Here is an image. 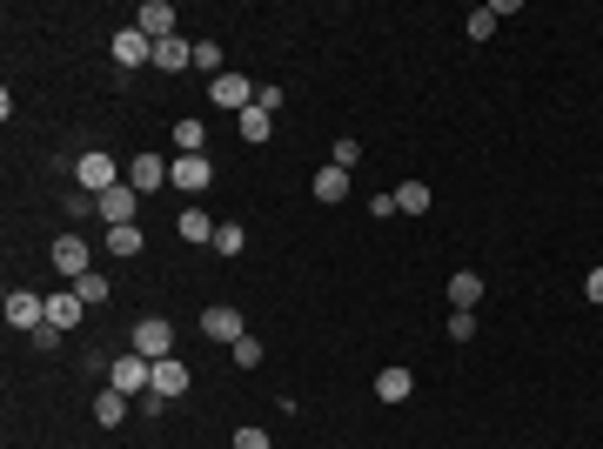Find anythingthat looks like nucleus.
Returning <instances> with one entry per match:
<instances>
[{"mask_svg": "<svg viewBox=\"0 0 603 449\" xmlns=\"http://www.w3.org/2000/svg\"><path fill=\"white\" fill-rule=\"evenodd\" d=\"M168 181H175L181 195H201V188L215 181V168H208V155H175V168H168Z\"/></svg>", "mask_w": 603, "mask_h": 449, "instance_id": "nucleus-11", "label": "nucleus"}, {"mask_svg": "<svg viewBox=\"0 0 603 449\" xmlns=\"http://www.w3.org/2000/svg\"><path fill=\"white\" fill-rule=\"evenodd\" d=\"M74 188H81V195H94V202H101V195H108V188H121V161H114L108 148H88V155L74 161Z\"/></svg>", "mask_w": 603, "mask_h": 449, "instance_id": "nucleus-1", "label": "nucleus"}, {"mask_svg": "<svg viewBox=\"0 0 603 449\" xmlns=\"http://www.w3.org/2000/svg\"><path fill=\"white\" fill-rule=\"evenodd\" d=\"M201 336H215V342H242L248 336V322L235 302H215V309H201Z\"/></svg>", "mask_w": 603, "mask_h": 449, "instance_id": "nucleus-9", "label": "nucleus"}, {"mask_svg": "<svg viewBox=\"0 0 603 449\" xmlns=\"http://www.w3.org/2000/svg\"><path fill=\"white\" fill-rule=\"evenodd\" d=\"M134 356H148V362H168L175 356V329H168V315H141L134 322V336H128Z\"/></svg>", "mask_w": 603, "mask_h": 449, "instance_id": "nucleus-3", "label": "nucleus"}, {"mask_svg": "<svg viewBox=\"0 0 603 449\" xmlns=\"http://www.w3.org/2000/svg\"><path fill=\"white\" fill-rule=\"evenodd\" d=\"M7 329H21V336H41V329H47V295H34V289H7Z\"/></svg>", "mask_w": 603, "mask_h": 449, "instance_id": "nucleus-4", "label": "nucleus"}, {"mask_svg": "<svg viewBox=\"0 0 603 449\" xmlns=\"http://www.w3.org/2000/svg\"><path fill=\"white\" fill-rule=\"evenodd\" d=\"M201 141H208L201 121H175V155H201Z\"/></svg>", "mask_w": 603, "mask_h": 449, "instance_id": "nucleus-25", "label": "nucleus"}, {"mask_svg": "<svg viewBox=\"0 0 603 449\" xmlns=\"http://www.w3.org/2000/svg\"><path fill=\"white\" fill-rule=\"evenodd\" d=\"M309 195H315V202H322V208H335V202H349V175H342V168H335V161H329V168H315V181H309Z\"/></svg>", "mask_w": 603, "mask_h": 449, "instance_id": "nucleus-14", "label": "nucleus"}, {"mask_svg": "<svg viewBox=\"0 0 603 449\" xmlns=\"http://www.w3.org/2000/svg\"><path fill=\"white\" fill-rule=\"evenodd\" d=\"M181 389H188V362H181V356L155 362V396H181Z\"/></svg>", "mask_w": 603, "mask_h": 449, "instance_id": "nucleus-21", "label": "nucleus"}, {"mask_svg": "<svg viewBox=\"0 0 603 449\" xmlns=\"http://www.w3.org/2000/svg\"><path fill=\"white\" fill-rule=\"evenodd\" d=\"M215 228H222V222H208V215H201V208H181L175 235H181V242H208V248H215Z\"/></svg>", "mask_w": 603, "mask_h": 449, "instance_id": "nucleus-19", "label": "nucleus"}, {"mask_svg": "<svg viewBox=\"0 0 603 449\" xmlns=\"http://www.w3.org/2000/svg\"><path fill=\"white\" fill-rule=\"evenodd\" d=\"M168 168H175V161L134 155V161H128V188H134V195H155V188H168Z\"/></svg>", "mask_w": 603, "mask_h": 449, "instance_id": "nucleus-10", "label": "nucleus"}, {"mask_svg": "<svg viewBox=\"0 0 603 449\" xmlns=\"http://www.w3.org/2000/svg\"><path fill=\"white\" fill-rule=\"evenodd\" d=\"M54 269H61L67 282H81V275L94 269V248L81 242V235H54Z\"/></svg>", "mask_w": 603, "mask_h": 449, "instance_id": "nucleus-8", "label": "nucleus"}, {"mask_svg": "<svg viewBox=\"0 0 603 449\" xmlns=\"http://www.w3.org/2000/svg\"><path fill=\"white\" fill-rule=\"evenodd\" d=\"M356 161H362V141H356V135H342V141H335V168H342V175H349V168H356Z\"/></svg>", "mask_w": 603, "mask_h": 449, "instance_id": "nucleus-29", "label": "nucleus"}, {"mask_svg": "<svg viewBox=\"0 0 603 449\" xmlns=\"http://www.w3.org/2000/svg\"><path fill=\"white\" fill-rule=\"evenodd\" d=\"M396 215H429V181H396Z\"/></svg>", "mask_w": 603, "mask_h": 449, "instance_id": "nucleus-23", "label": "nucleus"}, {"mask_svg": "<svg viewBox=\"0 0 603 449\" xmlns=\"http://www.w3.org/2000/svg\"><path fill=\"white\" fill-rule=\"evenodd\" d=\"M235 135H242V141H255V148H262V141L275 135V114H268L262 101H255V108H242V114H235Z\"/></svg>", "mask_w": 603, "mask_h": 449, "instance_id": "nucleus-16", "label": "nucleus"}, {"mask_svg": "<svg viewBox=\"0 0 603 449\" xmlns=\"http://www.w3.org/2000/svg\"><path fill=\"white\" fill-rule=\"evenodd\" d=\"M376 396H382V403H409V396H416V376H409L402 362H389V369L376 376Z\"/></svg>", "mask_w": 603, "mask_h": 449, "instance_id": "nucleus-15", "label": "nucleus"}, {"mask_svg": "<svg viewBox=\"0 0 603 449\" xmlns=\"http://www.w3.org/2000/svg\"><path fill=\"white\" fill-rule=\"evenodd\" d=\"M134 27H141L148 41H175V7H168V0H141Z\"/></svg>", "mask_w": 603, "mask_h": 449, "instance_id": "nucleus-13", "label": "nucleus"}, {"mask_svg": "<svg viewBox=\"0 0 603 449\" xmlns=\"http://www.w3.org/2000/svg\"><path fill=\"white\" fill-rule=\"evenodd\" d=\"M255 81H248V74H215V81H208V101H215V108H228V114H242V108H255Z\"/></svg>", "mask_w": 603, "mask_h": 449, "instance_id": "nucleus-5", "label": "nucleus"}, {"mask_svg": "<svg viewBox=\"0 0 603 449\" xmlns=\"http://www.w3.org/2000/svg\"><path fill=\"white\" fill-rule=\"evenodd\" d=\"M67 289L81 295L88 309H101V302H108V275H101V269H88V275H81V282H67Z\"/></svg>", "mask_w": 603, "mask_h": 449, "instance_id": "nucleus-24", "label": "nucleus"}, {"mask_svg": "<svg viewBox=\"0 0 603 449\" xmlns=\"http://www.w3.org/2000/svg\"><path fill=\"white\" fill-rule=\"evenodd\" d=\"M242 242H248V228H235V222L215 228V255H242Z\"/></svg>", "mask_w": 603, "mask_h": 449, "instance_id": "nucleus-27", "label": "nucleus"}, {"mask_svg": "<svg viewBox=\"0 0 603 449\" xmlns=\"http://www.w3.org/2000/svg\"><path fill=\"white\" fill-rule=\"evenodd\" d=\"M195 68H208V81H215V68H222V47H215V41H195Z\"/></svg>", "mask_w": 603, "mask_h": 449, "instance_id": "nucleus-30", "label": "nucleus"}, {"mask_svg": "<svg viewBox=\"0 0 603 449\" xmlns=\"http://www.w3.org/2000/svg\"><path fill=\"white\" fill-rule=\"evenodd\" d=\"M235 449H268V429H255V423H242V429H235Z\"/></svg>", "mask_w": 603, "mask_h": 449, "instance_id": "nucleus-32", "label": "nucleus"}, {"mask_svg": "<svg viewBox=\"0 0 603 449\" xmlns=\"http://www.w3.org/2000/svg\"><path fill=\"white\" fill-rule=\"evenodd\" d=\"M81 315H88V302H81L74 289H54V295H47V322H54L61 336H74V329H81Z\"/></svg>", "mask_w": 603, "mask_h": 449, "instance_id": "nucleus-12", "label": "nucleus"}, {"mask_svg": "<svg viewBox=\"0 0 603 449\" xmlns=\"http://www.w3.org/2000/svg\"><path fill=\"white\" fill-rule=\"evenodd\" d=\"M228 356H235V369H262V342L242 336V342H228Z\"/></svg>", "mask_w": 603, "mask_h": 449, "instance_id": "nucleus-26", "label": "nucleus"}, {"mask_svg": "<svg viewBox=\"0 0 603 449\" xmlns=\"http://www.w3.org/2000/svg\"><path fill=\"white\" fill-rule=\"evenodd\" d=\"M121 416H128V396H121V389H101V396H94V423L121 429Z\"/></svg>", "mask_w": 603, "mask_h": 449, "instance_id": "nucleus-22", "label": "nucleus"}, {"mask_svg": "<svg viewBox=\"0 0 603 449\" xmlns=\"http://www.w3.org/2000/svg\"><path fill=\"white\" fill-rule=\"evenodd\" d=\"M108 389H121V396H148V389H155V362L134 356V349H121V356L108 362Z\"/></svg>", "mask_w": 603, "mask_h": 449, "instance_id": "nucleus-2", "label": "nucleus"}, {"mask_svg": "<svg viewBox=\"0 0 603 449\" xmlns=\"http://www.w3.org/2000/svg\"><path fill=\"white\" fill-rule=\"evenodd\" d=\"M469 336H476V315L456 309V315H449V342H469Z\"/></svg>", "mask_w": 603, "mask_h": 449, "instance_id": "nucleus-31", "label": "nucleus"}, {"mask_svg": "<svg viewBox=\"0 0 603 449\" xmlns=\"http://www.w3.org/2000/svg\"><path fill=\"white\" fill-rule=\"evenodd\" d=\"M155 68H168V74H181V68H195V47L181 41V34H175V41H155Z\"/></svg>", "mask_w": 603, "mask_h": 449, "instance_id": "nucleus-20", "label": "nucleus"}, {"mask_svg": "<svg viewBox=\"0 0 603 449\" xmlns=\"http://www.w3.org/2000/svg\"><path fill=\"white\" fill-rule=\"evenodd\" d=\"M496 21H503L496 7H476V14H469V41H490V34H496Z\"/></svg>", "mask_w": 603, "mask_h": 449, "instance_id": "nucleus-28", "label": "nucleus"}, {"mask_svg": "<svg viewBox=\"0 0 603 449\" xmlns=\"http://www.w3.org/2000/svg\"><path fill=\"white\" fill-rule=\"evenodd\" d=\"M94 215H101V228H128L134 215H141V195H134L128 181H121V188H108V195L94 202Z\"/></svg>", "mask_w": 603, "mask_h": 449, "instance_id": "nucleus-7", "label": "nucleus"}, {"mask_svg": "<svg viewBox=\"0 0 603 449\" xmlns=\"http://www.w3.org/2000/svg\"><path fill=\"white\" fill-rule=\"evenodd\" d=\"M141 242H148V235H141V222H128V228H108V235H101V248H108L114 262H128V255H141Z\"/></svg>", "mask_w": 603, "mask_h": 449, "instance_id": "nucleus-18", "label": "nucleus"}, {"mask_svg": "<svg viewBox=\"0 0 603 449\" xmlns=\"http://www.w3.org/2000/svg\"><path fill=\"white\" fill-rule=\"evenodd\" d=\"M583 295H590V302H597V309H603V262H597V269H590V275H583Z\"/></svg>", "mask_w": 603, "mask_h": 449, "instance_id": "nucleus-33", "label": "nucleus"}, {"mask_svg": "<svg viewBox=\"0 0 603 449\" xmlns=\"http://www.w3.org/2000/svg\"><path fill=\"white\" fill-rule=\"evenodd\" d=\"M114 68H121V74L155 68V41H148L141 27H121V34H114Z\"/></svg>", "mask_w": 603, "mask_h": 449, "instance_id": "nucleus-6", "label": "nucleus"}, {"mask_svg": "<svg viewBox=\"0 0 603 449\" xmlns=\"http://www.w3.org/2000/svg\"><path fill=\"white\" fill-rule=\"evenodd\" d=\"M476 302H483V275L456 269V275H449V309H476Z\"/></svg>", "mask_w": 603, "mask_h": 449, "instance_id": "nucleus-17", "label": "nucleus"}]
</instances>
